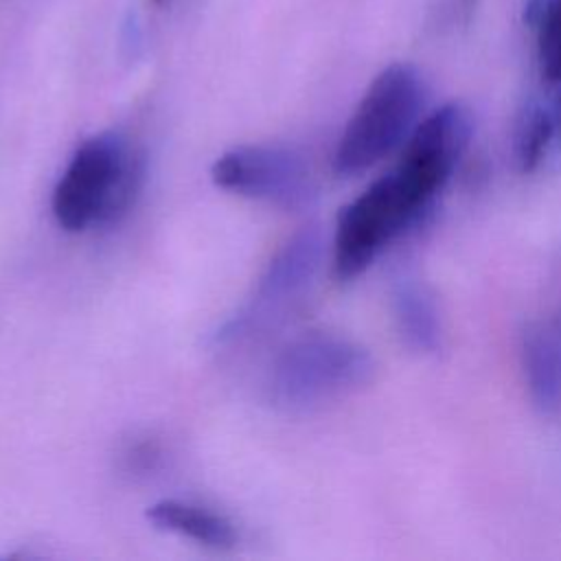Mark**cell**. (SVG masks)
I'll list each match as a JSON object with an SVG mask.
<instances>
[{
  "instance_id": "obj_1",
  "label": "cell",
  "mask_w": 561,
  "mask_h": 561,
  "mask_svg": "<svg viewBox=\"0 0 561 561\" xmlns=\"http://www.w3.org/2000/svg\"><path fill=\"white\" fill-rule=\"evenodd\" d=\"M142 180V153L123 134L101 131L72 153L53 191V215L68 232L116 224L134 206Z\"/></svg>"
},
{
  "instance_id": "obj_2",
  "label": "cell",
  "mask_w": 561,
  "mask_h": 561,
  "mask_svg": "<svg viewBox=\"0 0 561 561\" xmlns=\"http://www.w3.org/2000/svg\"><path fill=\"white\" fill-rule=\"evenodd\" d=\"M375 368L368 348L355 340L324 331L302 333L274 359L270 401L283 412H309L368 386Z\"/></svg>"
},
{
  "instance_id": "obj_3",
  "label": "cell",
  "mask_w": 561,
  "mask_h": 561,
  "mask_svg": "<svg viewBox=\"0 0 561 561\" xmlns=\"http://www.w3.org/2000/svg\"><path fill=\"white\" fill-rule=\"evenodd\" d=\"M423 101L425 85L414 66L390 64L383 68L364 92L340 136L333 171L348 178L383 160L412 134Z\"/></svg>"
},
{
  "instance_id": "obj_4",
  "label": "cell",
  "mask_w": 561,
  "mask_h": 561,
  "mask_svg": "<svg viewBox=\"0 0 561 561\" xmlns=\"http://www.w3.org/2000/svg\"><path fill=\"white\" fill-rule=\"evenodd\" d=\"M432 202L421 197L394 169L346 204L333 234V270L340 280L359 276L405 228L421 219Z\"/></svg>"
},
{
  "instance_id": "obj_5",
  "label": "cell",
  "mask_w": 561,
  "mask_h": 561,
  "mask_svg": "<svg viewBox=\"0 0 561 561\" xmlns=\"http://www.w3.org/2000/svg\"><path fill=\"white\" fill-rule=\"evenodd\" d=\"M324 259V234L311 224L298 230L270 261L252 300L215 333L217 344H230L280 318L313 285Z\"/></svg>"
},
{
  "instance_id": "obj_6",
  "label": "cell",
  "mask_w": 561,
  "mask_h": 561,
  "mask_svg": "<svg viewBox=\"0 0 561 561\" xmlns=\"http://www.w3.org/2000/svg\"><path fill=\"white\" fill-rule=\"evenodd\" d=\"M213 182L243 197L261 199L285 210H302L316 202L318 186L300 153L285 147L241 145L221 153Z\"/></svg>"
},
{
  "instance_id": "obj_7",
  "label": "cell",
  "mask_w": 561,
  "mask_h": 561,
  "mask_svg": "<svg viewBox=\"0 0 561 561\" xmlns=\"http://www.w3.org/2000/svg\"><path fill=\"white\" fill-rule=\"evenodd\" d=\"M471 134V112L462 103H445L412 129L397 171L421 197L432 202L454 173Z\"/></svg>"
},
{
  "instance_id": "obj_8",
  "label": "cell",
  "mask_w": 561,
  "mask_h": 561,
  "mask_svg": "<svg viewBox=\"0 0 561 561\" xmlns=\"http://www.w3.org/2000/svg\"><path fill=\"white\" fill-rule=\"evenodd\" d=\"M522 366L535 408L561 410V311L533 322L522 335Z\"/></svg>"
},
{
  "instance_id": "obj_9",
  "label": "cell",
  "mask_w": 561,
  "mask_h": 561,
  "mask_svg": "<svg viewBox=\"0 0 561 561\" xmlns=\"http://www.w3.org/2000/svg\"><path fill=\"white\" fill-rule=\"evenodd\" d=\"M147 519L167 533L188 537L208 548H232L234 526L228 517L182 500H160L147 508Z\"/></svg>"
},
{
  "instance_id": "obj_10",
  "label": "cell",
  "mask_w": 561,
  "mask_h": 561,
  "mask_svg": "<svg viewBox=\"0 0 561 561\" xmlns=\"http://www.w3.org/2000/svg\"><path fill=\"white\" fill-rule=\"evenodd\" d=\"M394 320L403 342L416 353H436L443 344V320L432 291L416 280L394 289Z\"/></svg>"
},
{
  "instance_id": "obj_11",
  "label": "cell",
  "mask_w": 561,
  "mask_h": 561,
  "mask_svg": "<svg viewBox=\"0 0 561 561\" xmlns=\"http://www.w3.org/2000/svg\"><path fill=\"white\" fill-rule=\"evenodd\" d=\"M554 127L557 123L550 107L533 103L522 112L515 127V142H513L515 164L522 173H530L539 167L552 140Z\"/></svg>"
},
{
  "instance_id": "obj_12",
  "label": "cell",
  "mask_w": 561,
  "mask_h": 561,
  "mask_svg": "<svg viewBox=\"0 0 561 561\" xmlns=\"http://www.w3.org/2000/svg\"><path fill=\"white\" fill-rule=\"evenodd\" d=\"M533 28H537L541 75L552 83H561V0H546Z\"/></svg>"
},
{
  "instance_id": "obj_13",
  "label": "cell",
  "mask_w": 561,
  "mask_h": 561,
  "mask_svg": "<svg viewBox=\"0 0 561 561\" xmlns=\"http://www.w3.org/2000/svg\"><path fill=\"white\" fill-rule=\"evenodd\" d=\"M552 116H554V123L557 125H561V88H559V92L554 94V99H552Z\"/></svg>"
},
{
  "instance_id": "obj_14",
  "label": "cell",
  "mask_w": 561,
  "mask_h": 561,
  "mask_svg": "<svg viewBox=\"0 0 561 561\" xmlns=\"http://www.w3.org/2000/svg\"><path fill=\"white\" fill-rule=\"evenodd\" d=\"M153 2H156V4H162V2H164V0H153Z\"/></svg>"
}]
</instances>
